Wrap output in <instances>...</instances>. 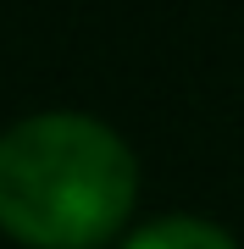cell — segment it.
<instances>
[{
	"instance_id": "6da1fadb",
	"label": "cell",
	"mask_w": 244,
	"mask_h": 249,
	"mask_svg": "<svg viewBox=\"0 0 244 249\" xmlns=\"http://www.w3.org/2000/svg\"><path fill=\"white\" fill-rule=\"evenodd\" d=\"M139 199V160L100 116L39 111L0 133V227L34 249H100Z\"/></svg>"
},
{
	"instance_id": "7a4b0ae2",
	"label": "cell",
	"mask_w": 244,
	"mask_h": 249,
	"mask_svg": "<svg viewBox=\"0 0 244 249\" xmlns=\"http://www.w3.org/2000/svg\"><path fill=\"white\" fill-rule=\"evenodd\" d=\"M122 249H239L233 232H222L217 222H200V216H161V222L139 227Z\"/></svg>"
}]
</instances>
